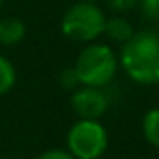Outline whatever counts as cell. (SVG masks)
<instances>
[{"label": "cell", "mask_w": 159, "mask_h": 159, "mask_svg": "<svg viewBox=\"0 0 159 159\" xmlns=\"http://www.w3.org/2000/svg\"><path fill=\"white\" fill-rule=\"evenodd\" d=\"M59 85H61L65 91H74V89H78L80 80H78V76H76V72H74L72 67L59 72Z\"/></svg>", "instance_id": "30bf717a"}, {"label": "cell", "mask_w": 159, "mask_h": 159, "mask_svg": "<svg viewBox=\"0 0 159 159\" xmlns=\"http://www.w3.org/2000/svg\"><path fill=\"white\" fill-rule=\"evenodd\" d=\"M106 19V13L96 6V2L80 0L65 11L61 19V32L67 39L87 44L104 34Z\"/></svg>", "instance_id": "3957f363"}, {"label": "cell", "mask_w": 159, "mask_h": 159, "mask_svg": "<svg viewBox=\"0 0 159 159\" xmlns=\"http://www.w3.org/2000/svg\"><path fill=\"white\" fill-rule=\"evenodd\" d=\"M70 106L80 119L98 120L109 109V98L100 87H78L72 91Z\"/></svg>", "instance_id": "5b68a950"}, {"label": "cell", "mask_w": 159, "mask_h": 159, "mask_svg": "<svg viewBox=\"0 0 159 159\" xmlns=\"http://www.w3.org/2000/svg\"><path fill=\"white\" fill-rule=\"evenodd\" d=\"M26 35V26L17 17H4L0 19V44L13 46L19 44Z\"/></svg>", "instance_id": "8992f818"}, {"label": "cell", "mask_w": 159, "mask_h": 159, "mask_svg": "<svg viewBox=\"0 0 159 159\" xmlns=\"http://www.w3.org/2000/svg\"><path fill=\"white\" fill-rule=\"evenodd\" d=\"M137 6L144 13L146 19L157 20L159 19V0H137Z\"/></svg>", "instance_id": "8fae6325"}, {"label": "cell", "mask_w": 159, "mask_h": 159, "mask_svg": "<svg viewBox=\"0 0 159 159\" xmlns=\"http://www.w3.org/2000/svg\"><path fill=\"white\" fill-rule=\"evenodd\" d=\"M133 34H135V32H133V26L129 24V20H126V19L120 17V15H115V17L106 19L104 34H102V35H106L107 39L113 41V43L124 44Z\"/></svg>", "instance_id": "52a82bcc"}, {"label": "cell", "mask_w": 159, "mask_h": 159, "mask_svg": "<svg viewBox=\"0 0 159 159\" xmlns=\"http://www.w3.org/2000/svg\"><path fill=\"white\" fill-rule=\"evenodd\" d=\"M106 4L115 13H128L137 7V0H106Z\"/></svg>", "instance_id": "7c38bea8"}, {"label": "cell", "mask_w": 159, "mask_h": 159, "mask_svg": "<svg viewBox=\"0 0 159 159\" xmlns=\"http://www.w3.org/2000/svg\"><path fill=\"white\" fill-rule=\"evenodd\" d=\"M2 2H4V0H0V7H2Z\"/></svg>", "instance_id": "9a60e30c"}, {"label": "cell", "mask_w": 159, "mask_h": 159, "mask_svg": "<svg viewBox=\"0 0 159 159\" xmlns=\"http://www.w3.org/2000/svg\"><path fill=\"white\" fill-rule=\"evenodd\" d=\"M119 65L137 83H159V32L143 30L133 34L120 48Z\"/></svg>", "instance_id": "6da1fadb"}, {"label": "cell", "mask_w": 159, "mask_h": 159, "mask_svg": "<svg viewBox=\"0 0 159 159\" xmlns=\"http://www.w3.org/2000/svg\"><path fill=\"white\" fill-rule=\"evenodd\" d=\"M85 2H98V0H85Z\"/></svg>", "instance_id": "5bb4252c"}, {"label": "cell", "mask_w": 159, "mask_h": 159, "mask_svg": "<svg viewBox=\"0 0 159 159\" xmlns=\"http://www.w3.org/2000/svg\"><path fill=\"white\" fill-rule=\"evenodd\" d=\"M35 159H74L67 150H59V148H52V150H46L39 154Z\"/></svg>", "instance_id": "4fadbf2b"}, {"label": "cell", "mask_w": 159, "mask_h": 159, "mask_svg": "<svg viewBox=\"0 0 159 159\" xmlns=\"http://www.w3.org/2000/svg\"><path fill=\"white\" fill-rule=\"evenodd\" d=\"M74 72L80 85L87 87H104L115 78L119 70V56L106 43H87L80 50Z\"/></svg>", "instance_id": "7a4b0ae2"}, {"label": "cell", "mask_w": 159, "mask_h": 159, "mask_svg": "<svg viewBox=\"0 0 159 159\" xmlns=\"http://www.w3.org/2000/svg\"><path fill=\"white\" fill-rule=\"evenodd\" d=\"M15 80H17V74H15V67L11 65V61L4 56H0V96L9 93L15 85Z\"/></svg>", "instance_id": "9c48e42d"}, {"label": "cell", "mask_w": 159, "mask_h": 159, "mask_svg": "<svg viewBox=\"0 0 159 159\" xmlns=\"http://www.w3.org/2000/svg\"><path fill=\"white\" fill-rule=\"evenodd\" d=\"M143 137L146 143L159 150V107H154L143 117Z\"/></svg>", "instance_id": "ba28073f"}, {"label": "cell", "mask_w": 159, "mask_h": 159, "mask_svg": "<svg viewBox=\"0 0 159 159\" xmlns=\"http://www.w3.org/2000/svg\"><path fill=\"white\" fill-rule=\"evenodd\" d=\"M107 143V131L98 120L78 119L67 133V152L74 159H100Z\"/></svg>", "instance_id": "277c9868"}]
</instances>
